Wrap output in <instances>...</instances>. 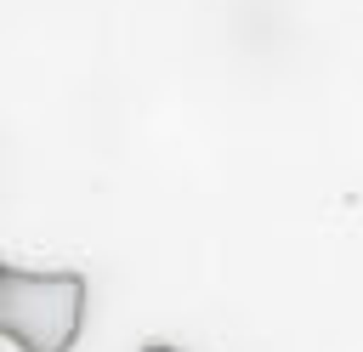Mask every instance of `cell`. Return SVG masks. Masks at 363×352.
<instances>
[{
    "label": "cell",
    "instance_id": "1",
    "mask_svg": "<svg viewBox=\"0 0 363 352\" xmlns=\"http://www.w3.org/2000/svg\"><path fill=\"white\" fill-rule=\"evenodd\" d=\"M85 273L57 267H11L0 255V335L17 352H74L79 324H85Z\"/></svg>",
    "mask_w": 363,
    "mask_h": 352
},
{
    "label": "cell",
    "instance_id": "2",
    "mask_svg": "<svg viewBox=\"0 0 363 352\" xmlns=\"http://www.w3.org/2000/svg\"><path fill=\"white\" fill-rule=\"evenodd\" d=\"M142 352H182V346H170V341H142Z\"/></svg>",
    "mask_w": 363,
    "mask_h": 352
}]
</instances>
